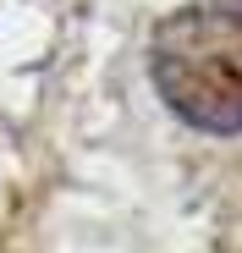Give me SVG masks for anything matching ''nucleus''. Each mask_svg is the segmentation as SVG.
<instances>
[{
  "label": "nucleus",
  "mask_w": 242,
  "mask_h": 253,
  "mask_svg": "<svg viewBox=\"0 0 242 253\" xmlns=\"http://www.w3.org/2000/svg\"><path fill=\"white\" fill-rule=\"evenodd\" d=\"M149 83L193 132H242V0L176 6L149 39Z\"/></svg>",
  "instance_id": "obj_1"
}]
</instances>
